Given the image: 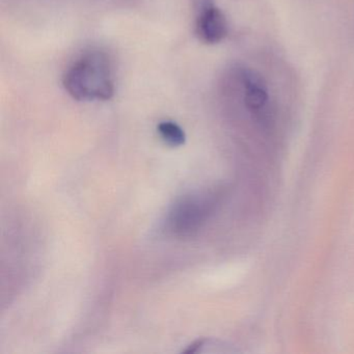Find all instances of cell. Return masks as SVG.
Returning <instances> with one entry per match:
<instances>
[{
    "instance_id": "obj_1",
    "label": "cell",
    "mask_w": 354,
    "mask_h": 354,
    "mask_svg": "<svg viewBox=\"0 0 354 354\" xmlns=\"http://www.w3.org/2000/svg\"><path fill=\"white\" fill-rule=\"evenodd\" d=\"M63 84L78 101H106L115 94L111 64L100 53H88L75 62L66 71Z\"/></svg>"
},
{
    "instance_id": "obj_2",
    "label": "cell",
    "mask_w": 354,
    "mask_h": 354,
    "mask_svg": "<svg viewBox=\"0 0 354 354\" xmlns=\"http://www.w3.org/2000/svg\"><path fill=\"white\" fill-rule=\"evenodd\" d=\"M229 24L221 10L210 6L196 15V32L198 39L206 44L221 43L227 37Z\"/></svg>"
},
{
    "instance_id": "obj_3",
    "label": "cell",
    "mask_w": 354,
    "mask_h": 354,
    "mask_svg": "<svg viewBox=\"0 0 354 354\" xmlns=\"http://www.w3.org/2000/svg\"><path fill=\"white\" fill-rule=\"evenodd\" d=\"M159 136L165 144L169 147H180L185 144L186 136L178 124L171 121L161 122L158 127Z\"/></svg>"
},
{
    "instance_id": "obj_4",
    "label": "cell",
    "mask_w": 354,
    "mask_h": 354,
    "mask_svg": "<svg viewBox=\"0 0 354 354\" xmlns=\"http://www.w3.org/2000/svg\"><path fill=\"white\" fill-rule=\"evenodd\" d=\"M205 343H206V339H196V341H194V343H192V344H190L189 346H187V348H186V349H184L183 351H182V353H184V354L196 353V352L200 351L201 348H202L203 346L205 345Z\"/></svg>"
},
{
    "instance_id": "obj_5",
    "label": "cell",
    "mask_w": 354,
    "mask_h": 354,
    "mask_svg": "<svg viewBox=\"0 0 354 354\" xmlns=\"http://www.w3.org/2000/svg\"><path fill=\"white\" fill-rule=\"evenodd\" d=\"M192 3H194L196 14L200 13L201 11L206 9V8L213 6L212 0H192Z\"/></svg>"
}]
</instances>
